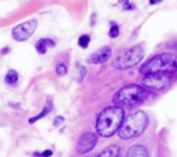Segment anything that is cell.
<instances>
[{"label":"cell","instance_id":"cell-1","mask_svg":"<svg viewBox=\"0 0 177 157\" xmlns=\"http://www.w3.org/2000/svg\"><path fill=\"white\" fill-rule=\"evenodd\" d=\"M124 109L115 105L108 106L102 110L96 121V129L101 137L109 138L112 137L123 125L124 122Z\"/></svg>","mask_w":177,"mask_h":157},{"label":"cell","instance_id":"cell-2","mask_svg":"<svg viewBox=\"0 0 177 157\" xmlns=\"http://www.w3.org/2000/svg\"><path fill=\"white\" fill-rule=\"evenodd\" d=\"M177 72V56L174 53L164 52L159 53L146 63L142 64L140 68V73L142 75L154 74V73H175Z\"/></svg>","mask_w":177,"mask_h":157},{"label":"cell","instance_id":"cell-3","mask_svg":"<svg viewBox=\"0 0 177 157\" xmlns=\"http://www.w3.org/2000/svg\"><path fill=\"white\" fill-rule=\"evenodd\" d=\"M148 126V117L144 111H136L127 116L119 128V137L121 139H134L140 137Z\"/></svg>","mask_w":177,"mask_h":157},{"label":"cell","instance_id":"cell-4","mask_svg":"<svg viewBox=\"0 0 177 157\" xmlns=\"http://www.w3.org/2000/svg\"><path fill=\"white\" fill-rule=\"evenodd\" d=\"M148 95L146 88L138 85H127L120 88L113 98V102L118 106H136L140 105Z\"/></svg>","mask_w":177,"mask_h":157},{"label":"cell","instance_id":"cell-5","mask_svg":"<svg viewBox=\"0 0 177 157\" xmlns=\"http://www.w3.org/2000/svg\"><path fill=\"white\" fill-rule=\"evenodd\" d=\"M143 56H144V51L142 46H134L131 48L123 50L116 55L113 62V67L119 70L129 69L131 67L137 65L143 59Z\"/></svg>","mask_w":177,"mask_h":157},{"label":"cell","instance_id":"cell-6","mask_svg":"<svg viewBox=\"0 0 177 157\" xmlns=\"http://www.w3.org/2000/svg\"><path fill=\"white\" fill-rule=\"evenodd\" d=\"M174 80V73H154L146 75L144 78H142V83L154 91H161L164 88H168Z\"/></svg>","mask_w":177,"mask_h":157},{"label":"cell","instance_id":"cell-7","mask_svg":"<svg viewBox=\"0 0 177 157\" xmlns=\"http://www.w3.org/2000/svg\"><path fill=\"white\" fill-rule=\"evenodd\" d=\"M36 27H38V21L36 19L26 21V22L18 24V25H16L12 29V38L16 41H26L34 34Z\"/></svg>","mask_w":177,"mask_h":157},{"label":"cell","instance_id":"cell-8","mask_svg":"<svg viewBox=\"0 0 177 157\" xmlns=\"http://www.w3.org/2000/svg\"><path fill=\"white\" fill-rule=\"evenodd\" d=\"M97 142H98V137L95 133H85L78 140L77 151L79 154H82V155L83 154H88L96 146Z\"/></svg>","mask_w":177,"mask_h":157},{"label":"cell","instance_id":"cell-9","mask_svg":"<svg viewBox=\"0 0 177 157\" xmlns=\"http://www.w3.org/2000/svg\"><path fill=\"white\" fill-rule=\"evenodd\" d=\"M110 56H112V48L109 46H104L101 50L92 53L88 57V62L91 64H101V63H104L106 61H108L110 58Z\"/></svg>","mask_w":177,"mask_h":157},{"label":"cell","instance_id":"cell-10","mask_svg":"<svg viewBox=\"0 0 177 157\" xmlns=\"http://www.w3.org/2000/svg\"><path fill=\"white\" fill-rule=\"evenodd\" d=\"M125 157H149V154L143 145H134L126 151Z\"/></svg>","mask_w":177,"mask_h":157},{"label":"cell","instance_id":"cell-11","mask_svg":"<svg viewBox=\"0 0 177 157\" xmlns=\"http://www.w3.org/2000/svg\"><path fill=\"white\" fill-rule=\"evenodd\" d=\"M49 46L54 47L55 46V41H52L51 39H40L35 44V48H36L38 53H40V55L46 53V50H47Z\"/></svg>","mask_w":177,"mask_h":157},{"label":"cell","instance_id":"cell-12","mask_svg":"<svg viewBox=\"0 0 177 157\" xmlns=\"http://www.w3.org/2000/svg\"><path fill=\"white\" fill-rule=\"evenodd\" d=\"M51 109H52V100L51 99H47V102H46V105L43 108V110H41V112L40 114H38L36 116H34V117H32V119H29V123L32 125V123H35L36 121H39L40 119H43L44 116H46V115H49L50 114V111H51Z\"/></svg>","mask_w":177,"mask_h":157},{"label":"cell","instance_id":"cell-13","mask_svg":"<svg viewBox=\"0 0 177 157\" xmlns=\"http://www.w3.org/2000/svg\"><path fill=\"white\" fill-rule=\"evenodd\" d=\"M119 154H120V149L116 145H112V146L107 148L99 155V157H119Z\"/></svg>","mask_w":177,"mask_h":157},{"label":"cell","instance_id":"cell-14","mask_svg":"<svg viewBox=\"0 0 177 157\" xmlns=\"http://www.w3.org/2000/svg\"><path fill=\"white\" fill-rule=\"evenodd\" d=\"M5 81H6L7 85H16L17 81H18V74H17V72L16 70H12V69L9 70L7 74H6V76H5Z\"/></svg>","mask_w":177,"mask_h":157},{"label":"cell","instance_id":"cell-15","mask_svg":"<svg viewBox=\"0 0 177 157\" xmlns=\"http://www.w3.org/2000/svg\"><path fill=\"white\" fill-rule=\"evenodd\" d=\"M88 44H90V36L86 35V34L82 35V36L79 38V40H78V45H79L80 47H83V48H86L88 46Z\"/></svg>","mask_w":177,"mask_h":157},{"label":"cell","instance_id":"cell-16","mask_svg":"<svg viewBox=\"0 0 177 157\" xmlns=\"http://www.w3.org/2000/svg\"><path fill=\"white\" fill-rule=\"evenodd\" d=\"M110 29H109V33H108V35L110 36V38H118V35H119V27H118V24H115L114 22H110Z\"/></svg>","mask_w":177,"mask_h":157},{"label":"cell","instance_id":"cell-17","mask_svg":"<svg viewBox=\"0 0 177 157\" xmlns=\"http://www.w3.org/2000/svg\"><path fill=\"white\" fill-rule=\"evenodd\" d=\"M56 72H57V74H58L60 76L66 75V74H67V65H66L64 63H60V64H57V67H56Z\"/></svg>","mask_w":177,"mask_h":157},{"label":"cell","instance_id":"cell-18","mask_svg":"<svg viewBox=\"0 0 177 157\" xmlns=\"http://www.w3.org/2000/svg\"><path fill=\"white\" fill-rule=\"evenodd\" d=\"M119 2L123 4V8H124L125 11H126V10H131V8L135 7V6L130 5V0H119Z\"/></svg>","mask_w":177,"mask_h":157},{"label":"cell","instance_id":"cell-19","mask_svg":"<svg viewBox=\"0 0 177 157\" xmlns=\"http://www.w3.org/2000/svg\"><path fill=\"white\" fill-rule=\"evenodd\" d=\"M80 74H79V76H78V81L80 82V81H83V78H85V74H86V69L84 68V67H80Z\"/></svg>","mask_w":177,"mask_h":157},{"label":"cell","instance_id":"cell-20","mask_svg":"<svg viewBox=\"0 0 177 157\" xmlns=\"http://www.w3.org/2000/svg\"><path fill=\"white\" fill-rule=\"evenodd\" d=\"M63 121H64V119H63L62 116H57V117L55 119V121H54V126L58 127L60 125H62V123H63Z\"/></svg>","mask_w":177,"mask_h":157},{"label":"cell","instance_id":"cell-21","mask_svg":"<svg viewBox=\"0 0 177 157\" xmlns=\"http://www.w3.org/2000/svg\"><path fill=\"white\" fill-rule=\"evenodd\" d=\"M52 156V151L51 150H45L44 152H41V157H50Z\"/></svg>","mask_w":177,"mask_h":157},{"label":"cell","instance_id":"cell-22","mask_svg":"<svg viewBox=\"0 0 177 157\" xmlns=\"http://www.w3.org/2000/svg\"><path fill=\"white\" fill-rule=\"evenodd\" d=\"M9 52H10V48H9V47H5V48H2V51H1L0 53H1V55H6V53H9Z\"/></svg>","mask_w":177,"mask_h":157},{"label":"cell","instance_id":"cell-23","mask_svg":"<svg viewBox=\"0 0 177 157\" xmlns=\"http://www.w3.org/2000/svg\"><path fill=\"white\" fill-rule=\"evenodd\" d=\"M160 1H163V0H149V4L151 5H155V4H159Z\"/></svg>","mask_w":177,"mask_h":157},{"label":"cell","instance_id":"cell-24","mask_svg":"<svg viewBox=\"0 0 177 157\" xmlns=\"http://www.w3.org/2000/svg\"><path fill=\"white\" fill-rule=\"evenodd\" d=\"M88 157H99V155H92V156H88Z\"/></svg>","mask_w":177,"mask_h":157}]
</instances>
